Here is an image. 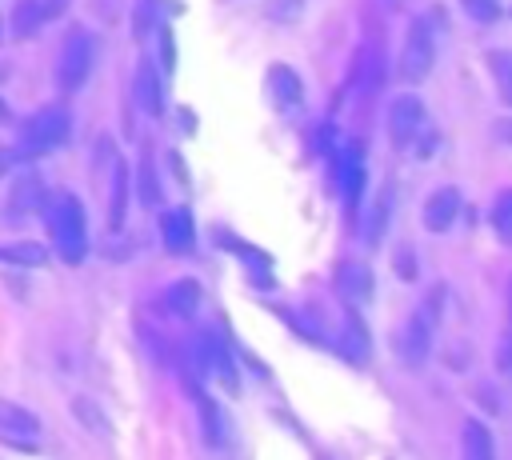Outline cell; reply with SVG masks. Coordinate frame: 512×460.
Wrapping results in <instances>:
<instances>
[{
  "label": "cell",
  "instance_id": "obj_1",
  "mask_svg": "<svg viewBox=\"0 0 512 460\" xmlns=\"http://www.w3.org/2000/svg\"><path fill=\"white\" fill-rule=\"evenodd\" d=\"M44 220H48V236L60 252L64 264H80L88 256V224H84V208L72 192H56L44 200Z\"/></svg>",
  "mask_w": 512,
  "mask_h": 460
},
{
  "label": "cell",
  "instance_id": "obj_2",
  "mask_svg": "<svg viewBox=\"0 0 512 460\" xmlns=\"http://www.w3.org/2000/svg\"><path fill=\"white\" fill-rule=\"evenodd\" d=\"M72 132V116L64 104H48L40 108L24 128H20V156H44L52 148H60Z\"/></svg>",
  "mask_w": 512,
  "mask_h": 460
},
{
  "label": "cell",
  "instance_id": "obj_3",
  "mask_svg": "<svg viewBox=\"0 0 512 460\" xmlns=\"http://www.w3.org/2000/svg\"><path fill=\"white\" fill-rule=\"evenodd\" d=\"M92 60H96V40L88 28H72L64 36V48H60V60H56V80L64 92H76L84 88L88 72H92Z\"/></svg>",
  "mask_w": 512,
  "mask_h": 460
},
{
  "label": "cell",
  "instance_id": "obj_4",
  "mask_svg": "<svg viewBox=\"0 0 512 460\" xmlns=\"http://www.w3.org/2000/svg\"><path fill=\"white\" fill-rule=\"evenodd\" d=\"M424 128H428V112H424L420 96L404 92V96H396L388 104V140H392V148L408 152L424 136Z\"/></svg>",
  "mask_w": 512,
  "mask_h": 460
},
{
  "label": "cell",
  "instance_id": "obj_5",
  "mask_svg": "<svg viewBox=\"0 0 512 460\" xmlns=\"http://www.w3.org/2000/svg\"><path fill=\"white\" fill-rule=\"evenodd\" d=\"M436 64V44H432V32L424 20H412L408 24V36H404V48H400V76L408 84H420Z\"/></svg>",
  "mask_w": 512,
  "mask_h": 460
},
{
  "label": "cell",
  "instance_id": "obj_6",
  "mask_svg": "<svg viewBox=\"0 0 512 460\" xmlns=\"http://www.w3.org/2000/svg\"><path fill=\"white\" fill-rule=\"evenodd\" d=\"M432 320L424 316V312H412L404 324H400V332H396V352H400V360L408 364V368H420L424 360H428V352H432Z\"/></svg>",
  "mask_w": 512,
  "mask_h": 460
},
{
  "label": "cell",
  "instance_id": "obj_7",
  "mask_svg": "<svg viewBox=\"0 0 512 460\" xmlns=\"http://www.w3.org/2000/svg\"><path fill=\"white\" fill-rule=\"evenodd\" d=\"M0 436L12 440V444H36L40 420L28 408H20V404H12V400L0 396Z\"/></svg>",
  "mask_w": 512,
  "mask_h": 460
},
{
  "label": "cell",
  "instance_id": "obj_8",
  "mask_svg": "<svg viewBox=\"0 0 512 460\" xmlns=\"http://www.w3.org/2000/svg\"><path fill=\"white\" fill-rule=\"evenodd\" d=\"M160 236H164V248H168L172 256L192 252V240H196L192 212H188V208H168V212H160Z\"/></svg>",
  "mask_w": 512,
  "mask_h": 460
},
{
  "label": "cell",
  "instance_id": "obj_9",
  "mask_svg": "<svg viewBox=\"0 0 512 460\" xmlns=\"http://www.w3.org/2000/svg\"><path fill=\"white\" fill-rule=\"evenodd\" d=\"M268 88H272V100H276V108L280 112H300V104H304V88H300V76L288 68V64H272L268 68Z\"/></svg>",
  "mask_w": 512,
  "mask_h": 460
},
{
  "label": "cell",
  "instance_id": "obj_10",
  "mask_svg": "<svg viewBox=\"0 0 512 460\" xmlns=\"http://www.w3.org/2000/svg\"><path fill=\"white\" fill-rule=\"evenodd\" d=\"M456 212H460V192L452 184H444V188H436L424 200V228L428 232H448L452 220H456Z\"/></svg>",
  "mask_w": 512,
  "mask_h": 460
},
{
  "label": "cell",
  "instance_id": "obj_11",
  "mask_svg": "<svg viewBox=\"0 0 512 460\" xmlns=\"http://www.w3.org/2000/svg\"><path fill=\"white\" fill-rule=\"evenodd\" d=\"M132 92H136V100L144 104V112L164 116V88H160V72L152 68V60H140V64H136Z\"/></svg>",
  "mask_w": 512,
  "mask_h": 460
},
{
  "label": "cell",
  "instance_id": "obj_12",
  "mask_svg": "<svg viewBox=\"0 0 512 460\" xmlns=\"http://www.w3.org/2000/svg\"><path fill=\"white\" fill-rule=\"evenodd\" d=\"M44 200H48V192H44V184H40V176H36V172H24V176H16V184H12V196H8V208H12V216H28V212H40V208H44Z\"/></svg>",
  "mask_w": 512,
  "mask_h": 460
},
{
  "label": "cell",
  "instance_id": "obj_13",
  "mask_svg": "<svg viewBox=\"0 0 512 460\" xmlns=\"http://www.w3.org/2000/svg\"><path fill=\"white\" fill-rule=\"evenodd\" d=\"M336 292H340L344 300H352V304H364V300L372 296V276H368V268H364V264H344V268L336 272Z\"/></svg>",
  "mask_w": 512,
  "mask_h": 460
},
{
  "label": "cell",
  "instance_id": "obj_14",
  "mask_svg": "<svg viewBox=\"0 0 512 460\" xmlns=\"http://www.w3.org/2000/svg\"><path fill=\"white\" fill-rule=\"evenodd\" d=\"M196 304H200V284H196V280L184 276V280H176V284L164 288V312L188 320V316L196 312Z\"/></svg>",
  "mask_w": 512,
  "mask_h": 460
},
{
  "label": "cell",
  "instance_id": "obj_15",
  "mask_svg": "<svg viewBox=\"0 0 512 460\" xmlns=\"http://www.w3.org/2000/svg\"><path fill=\"white\" fill-rule=\"evenodd\" d=\"M340 356L352 360V364H368V356H372L368 336H364V324L356 316H348L344 328H340Z\"/></svg>",
  "mask_w": 512,
  "mask_h": 460
},
{
  "label": "cell",
  "instance_id": "obj_16",
  "mask_svg": "<svg viewBox=\"0 0 512 460\" xmlns=\"http://www.w3.org/2000/svg\"><path fill=\"white\" fill-rule=\"evenodd\" d=\"M136 188H140V204L144 208H156L160 204V176H156V160H152L148 148L136 160Z\"/></svg>",
  "mask_w": 512,
  "mask_h": 460
},
{
  "label": "cell",
  "instance_id": "obj_17",
  "mask_svg": "<svg viewBox=\"0 0 512 460\" xmlns=\"http://www.w3.org/2000/svg\"><path fill=\"white\" fill-rule=\"evenodd\" d=\"M44 20L48 16H44V4L40 0H16V8H12V36L16 40H28Z\"/></svg>",
  "mask_w": 512,
  "mask_h": 460
},
{
  "label": "cell",
  "instance_id": "obj_18",
  "mask_svg": "<svg viewBox=\"0 0 512 460\" xmlns=\"http://www.w3.org/2000/svg\"><path fill=\"white\" fill-rule=\"evenodd\" d=\"M44 244L20 240V244H0V264H20V268H40L44 264Z\"/></svg>",
  "mask_w": 512,
  "mask_h": 460
},
{
  "label": "cell",
  "instance_id": "obj_19",
  "mask_svg": "<svg viewBox=\"0 0 512 460\" xmlns=\"http://www.w3.org/2000/svg\"><path fill=\"white\" fill-rule=\"evenodd\" d=\"M124 208H128V164H116L112 172V208H108V228H124Z\"/></svg>",
  "mask_w": 512,
  "mask_h": 460
},
{
  "label": "cell",
  "instance_id": "obj_20",
  "mask_svg": "<svg viewBox=\"0 0 512 460\" xmlns=\"http://www.w3.org/2000/svg\"><path fill=\"white\" fill-rule=\"evenodd\" d=\"M460 448H464V456H472V460H484V456H492V436H488V428H484L480 420H464V432H460Z\"/></svg>",
  "mask_w": 512,
  "mask_h": 460
},
{
  "label": "cell",
  "instance_id": "obj_21",
  "mask_svg": "<svg viewBox=\"0 0 512 460\" xmlns=\"http://www.w3.org/2000/svg\"><path fill=\"white\" fill-rule=\"evenodd\" d=\"M72 412L80 416V424H84V428H92V432H100V436H112V424H108V416L96 408V400L76 396V400H72Z\"/></svg>",
  "mask_w": 512,
  "mask_h": 460
},
{
  "label": "cell",
  "instance_id": "obj_22",
  "mask_svg": "<svg viewBox=\"0 0 512 460\" xmlns=\"http://www.w3.org/2000/svg\"><path fill=\"white\" fill-rule=\"evenodd\" d=\"M188 388H192V384H188ZM192 392H196V408H200V420H204V440H208V444H220V432H224V428H220V416H216V400L204 396L200 388H192Z\"/></svg>",
  "mask_w": 512,
  "mask_h": 460
},
{
  "label": "cell",
  "instance_id": "obj_23",
  "mask_svg": "<svg viewBox=\"0 0 512 460\" xmlns=\"http://www.w3.org/2000/svg\"><path fill=\"white\" fill-rule=\"evenodd\" d=\"M492 224H496V236L500 240H512V192L504 188L492 204Z\"/></svg>",
  "mask_w": 512,
  "mask_h": 460
},
{
  "label": "cell",
  "instance_id": "obj_24",
  "mask_svg": "<svg viewBox=\"0 0 512 460\" xmlns=\"http://www.w3.org/2000/svg\"><path fill=\"white\" fill-rule=\"evenodd\" d=\"M152 24H156V0H136V8H132V32H136V40H144Z\"/></svg>",
  "mask_w": 512,
  "mask_h": 460
},
{
  "label": "cell",
  "instance_id": "obj_25",
  "mask_svg": "<svg viewBox=\"0 0 512 460\" xmlns=\"http://www.w3.org/2000/svg\"><path fill=\"white\" fill-rule=\"evenodd\" d=\"M460 4L476 24H496L500 20V0H460Z\"/></svg>",
  "mask_w": 512,
  "mask_h": 460
},
{
  "label": "cell",
  "instance_id": "obj_26",
  "mask_svg": "<svg viewBox=\"0 0 512 460\" xmlns=\"http://www.w3.org/2000/svg\"><path fill=\"white\" fill-rule=\"evenodd\" d=\"M300 8H304V0H268L264 4V16H272L276 24H288V20L300 16Z\"/></svg>",
  "mask_w": 512,
  "mask_h": 460
},
{
  "label": "cell",
  "instance_id": "obj_27",
  "mask_svg": "<svg viewBox=\"0 0 512 460\" xmlns=\"http://www.w3.org/2000/svg\"><path fill=\"white\" fill-rule=\"evenodd\" d=\"M388 204H392V196H376V208H372V224H368V244H376L380 240V228L388 224Z\"/></svg>",
  "mask_w": 512,
  "mask_h": 460
},
{
  "label": "cell",
  "instance_id": "obj_28",
  "mask_svg": "<svg viewBox=\"0 0 512 460\" xmlns=\"http://www.w3.org/2000/svg\"><path fill=\"white\" fill-rule=\"evenodd\" d=\"M488 64H492V72H496L500 96H504V100H512V88H508V64H512V60H508V52H492V56H488Z\"/></svg>",
  "mask_w": 512,
  "mask_h": 460
},
{
  "label": "cell",
  "instance_id": "obj_29",
  "mask_svg": "<svg viewBox=\"0 0 512 460\" xmlns=\"http://www.w3.org/2000/svg\"><path fill=\"white\" fill-rule=\"evenodd\" d=\"M72 0H44V16L52 20V16H64V8H68Z\"/></svg>",
  "mask_w": 512,
  "mask_h": 460
},
{
  "label": "cell",
  "instance_id": "obj_30",
  "mask_svg": "<svg viewBox=\"0 0 512 460\" xmlns=\"http://www.w3.org/2000/svg\"><path fill=\"white\" fill-rule=\"evenodd\" d=\"M396 264H400V276H404V280H412V276H416V268L408 264V252H400V256H396Z\"/></svg>",
  "mask_w": 512,
  "mask_h": 460
},
{
  "label": "cell",
  "instance_id": "obj_31",
  "mask_svg": "<svg viewBox=\"0 0 512 460\" xmlns=\"http://www.w3.org/2000/svg\"><path fill=\"white\" fill-rule=\"evenodd\" d=\"M8 168H12V152L0 148V176H8Z\"/></svg>",
  "mask_w": 512,
  "mask_h": 460
},
{
  "label": "cell",
  "instance_id": "obj_32",
  "mask_svg": "<svg viewBox=\"0 0 512 460\" xmlns=\"http://www.w3.org/2000/svg\"><path fill=\"white\" fill-rule=\"evenodd\" d=\"M0 32H4V28H0Z\"/></svg>",
  "mask_w": 512,
  "mask_h": 460
}]
</instances>
